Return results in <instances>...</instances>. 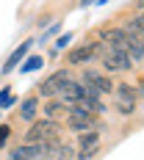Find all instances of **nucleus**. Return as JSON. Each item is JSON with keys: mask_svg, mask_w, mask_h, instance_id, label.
<instances>
[{"mask_svg": "<svg viewBox=\"0 0 144 160\" xmlns=\"http://www.w3.org/2000/svg\"><path fill=\"white\" fill-rule=\"evenodd\" d=\"M100 36H103V42H108V44H114L116 50H122V52L128 55L130 64L144 61V42L136 33H130L128 28H105Z\"/></svg>", "mask_w": 144, "mask_h": 160, "instance_id": "obj_1", "label": "nucleus"}, {"mask_svg": "<svg viewBox=\"0 0 144 160\" xmlns=\"http://www.w3.org/2000/svg\"><path fill=\"white\" fill-rule=\"evenodd\" d=\"M97 55H100V61H103V66L108 72H128L130 69L128 55L122 50H116L114 44H108V42H100L97 44Z\"/></svg>", "mask_w": 144, "mask_h": 160, "instance_id": "obj_2", "label": "nucleus"}, {"mask_svg": "<svg viewBox=\"0 0 144 160\" xmlns=\"http://www.w3.org/2000/svg\"><path fill=\"white\" fill-rule=\"evenodd\" d=\"M25 141L31 146H50V144H58V124L56 122H36L31 130H28V135H25Z\"/></svg>", "mask_w": 144, "mask_h": 160, "instance_id": "obj_3", "label": "nucleus"}, {"mask_svg": "<svg viewBox=\"0 0 144 160\" xmlns=\"http://www.w3.org/2000/svg\"><path fill=\"white\" fill-rule=\"evenodd\" d=\"M67 124L72 130H78L80 135L89 130V132H97V116H92V113H86V111H78V108H69L67 111Z\"/></svg>", "mask_w": 144, "mask_h": 160, "instance_id": "obj_4", "label": "nucleus"}, {"mask_svg": "<svg viewBox=\"0 0 144 160\" xmlns=\"http://www.w3.org/2000/svg\"><path fill=\"white\" fill-rule=\"evenodd\" d=\"M114 102L119 113H133L136 111V88L130 83H116L114 86Z\"/></svg>", "mask_w": 144, "mask_h": 160, "instance_id": "obj_5", "label": "nucleus"}, {"mask_svg": "<svg viewBox=\"0 0 144 160\" xmlns=\"http://www.w3.org/2000/svg\"><path fill=\"white\" fill-rule=\"evenodd\" d=\"M80 83H83L89 91H94L97 97H100V94H111V88H114V83H111V80L105 78V75H100V72H94V69H86Z\"/></svg>", "mask_w": 144, "mask_h": 160, "instance_id": "obj_6", "label": "nucleus"}, {"mask_svg": "<svg viewBox=\"0 0 144 160\" xmlns=\"http://www.w3.org/2000/svg\"><path fill=\"white\" fill-rule=\"evenodd\" d=\"M83 86L80 83H75V80H67L64 83V88L58 91V102H64V105H69V108H75L80 99H83Z\"/></svg>", "mask_w": 144, "mask_h": 160, "instance_id": "obj_7", "label": "nucleus"}, {"mask_svg": "<svg viewBox=\"0 0 144 160\" xmlns=\"http://www.w3.org/2000/svg\"><path fill=\"white\" fill-rule=\"evenodd\" d=\"M67 80H69V78H67V72H53V75L39 86V94H42V97H58V91L64 88Z\"/></svg>", "mask_w": 144, "mask_h": 160, "instance_id": "obj_8", "label": "nucleus"}, {"mask_svg": "<svg viewBox=\"0 0 144 160\" xmlns=\"http://www.w3.org/2000/svg\"><path fill=\"white\" fill-rule=\"evenodd\" d=\"M97 149H100V135H97V132H83V135H80V152H78V158L80 160H89V158H94V155H97Z\"/></svg>", "mask_w": 144, "mask_h": 160, "instance_id": "obj_9", "label": "nucleus"}, {"mask_svg": "<svg viewBox=\"0 0 144 160\" xmlns=\"http://www.w3.org/2000/svg\"><path fill=\"white\" fill-rule=\"evenodd\" d=\"M42 158H47V149L45 146L25 144V146H17L14 152H11V160H42Z\"/></svg>", "mask_w": 144, "mask_h": 160, "instance_id": "obj_10", "label": "nucleus"}, {"mask_svg": "<svg viewBox=\"0 0 144 160\" xmlns=\"http://www.w3.org/2000/svg\"><path fill=\"white\" fill-rule=\"evenodd\" d=\"M94 55H97V44H83V47H75L69 52V64H75V66L89 64Z\"/></svg>", "mask_w": 144, "mask_h": 160, "instance_id": "obj_11", "label": "nucleus"}, {"mask_svg": "<svg viewBox=\"0 0 144 160\" xmlns=\"http://www.w3.org/2000/svg\"><path fill=\"white\" fill-rule=\"evenodd\" d=\"M28 50H31V42H22V47H17L14 52H11V58H8V64L3 66V72H11V69H14V66L25 58V52H28Z\"/></svg>", "mask_w": 144, "mask_h": 160, "instance_id": "obj_12", "label": "nucleus"}, {"mask_svg": "<svg viewBox=\"0 0 144 160\" xmlns=\"http://www.w3.org/2000/svg\"><path fill=\"white\" fill-rule=\"evenodd\" d=\"M36 108H39V99H36V97H31V99H25V102H22V108H19V116H22L25 122H31L33 116H36Z\"/></svg>", "mask_w": 144, "mask_h": 160, "instance_id": "obj_13", "label": "nucleus"}, {"mask_svg": "<svg viewBox=\"0 0 144 160\" xmlns=\"http://www.w3.org/2000/svg\"><path fill=\"white\" fill-rule=\"evenodd\" d=\"M64 111H67L64 102H58V99H53V102H47V105H45V116H47V122H56Z\"/></svg>", "mask_w": 144, "mask_h": 160, "instance_id": "obj_14", "label": "nucleus"}, {"mask_svg": "<svg viewBox=\"0 0 144 160\" xmlns=\"http://www.w3.org/2000/svg\"><path fill=\"white\" fill-rule=\"evenodd\" d=\"M128 31H130V33H136V36H139V39L144 42V11L133 17V22L128 25Z\"/></svg>", "mask_w": 144, "mask_h": 160, "instance_id": "obj_15", "label": "nucleus"}, {"mask_svg": "<svg viewBox=\"0 0 144 160\" xmlns=\"http://www.w3.org/2000/svg\"><path fill=\"white\" fill-rule=\"evenodd\" d=\"M72 152H75V149H72L69 144H58V146H56V152H53V158H56V160H75Z\"/></svg>", "mask_w": 144, "mask_h": 160, "instance_id": "obj_16", "label": "nucleus"}, {"mask_svg": "<svg viewBox=\"0 0 144 160\" xmlns=\"http://www.w3.org/2000/svg\"><path fill=\"white\" fill-rule=\"evenodd\" d=\"M39 66H42V58H39V55H31V58L25 61V66H22V72H36Z\"/></svg>", "mask_w": 144, "mask_h": 160, "instance_id": "obj_17", "label": "nucleus"}, {"mask_svg": "<svg viewBox=\"0 0 144 160\" xmlns=\"http://www.w3.org/2000/svg\"><path fill=\"white\" fill-rule=\"evenodd\" d=\"M8 132H11V130L6 127V124H3V127H0V146L6 144V138H8Z\"/></svg>", "mask_w": 144, "mask_h": 160, "instance_id": "obj_18", "label": "nucleus"}, {"mask_svg": "<svg viewBox=\"0 0 144 160\" xmlns=\"http://www.w3.org/2000/svg\"><path fill=\"white\" fill-rule=\"evenodd\" d=\"M141 94H144V83H141Z\"/></svg>", "mask_w": 144, "mask_h": 160, "instance_id": "obj_19", "label": "nucleus"}]
</instances>
